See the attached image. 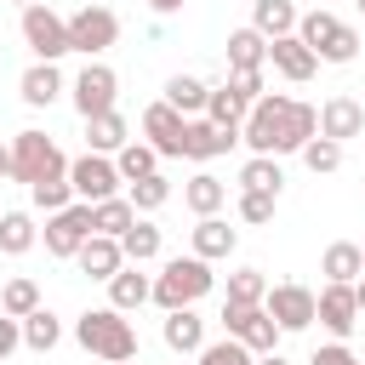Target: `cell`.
<instances>
[{
	"label": "cell",
	"mask_w": 365,
	"mask_h": 365,
	"mask_svg": "<svg viewBox=\"0 0 365 365\" xmlns=\"http://www.w3.org/2000/svg\"><path fill=\"white\" fill-rule=\"evenodd\" d=\"M314 137H319V108H308V103H297L285 91H262L251 103V114H245L251 154H274V160L279 154H302Z\"/></svg>",
	"instance_id": "6da1fadb"
},
{
	"label": "cell",
	"mask_w": 365,
	"mask_h": 365,
	"mask_svg": "<svg viewBox=\"0 0 365 365\" xmlns=\"http://www.w3.org/2000/svg\"><path fill=\"white\" fill-rule=\"evenodd\" d=\"M74 336H80L86 354H97V359H108V365L137 359V331H131V319H125L120 308H86V314L74 319Z\"/></svg>",
	"instance_id": "7a4b0ae2"
},
{
	"label": "cell",
	"mask_w": 365,
	"mask_h": 365,
	"mask_svg": "<svg viewBox=\"0 0 365 365\" xmlns=\"http://www.w3.org/2000/svg\"><path fill=\"white\" fill-rule=\"evenodd\" d=\"M211 285H217V274H211L205 257H171V262L160 268V279H154V302H160L165 314H177V308H194Z\"/></svg>",
	"instance_id": "3957f363"
},
{
	"label": "cell",
	"mask_w": 365,
	"mask_h": 365,
	"mask_svg": "<svg viewBox=\"0 0 365 365\" xmlns=\"http://www.w3.org/2000/svg\"><path fill=\"white\" fill-rule=\"evenodd\" d=\"M297 40H302L319 63H354V57H359V34H354L336 11H325V6H314V11L297 23Z\"/></svg>",
	"instance_id": "277c9868"
},
{
	"label": "cell",
	"mask_w": 365,
	"mask_h": 365,
	"mask_svg": "<svg viewBox=\"0 0 365 365\" xmlns=\"http://www.w3.org/2000/svg\"><path fill=\"white\" fill-rule=\"evenodd\" d=\"M11 177L34 188L40 177H68V160L46 131H17L11 137Z\"/></svg>",
	"instance_id": "5b68a950"
},
{
	"label": "cell",
	"mask_w": 365,
	"mask_h": 365,
	"mask_svg": "<svg viewBox=\"0 0 365 365\" xmlns=\"http://www.w3.org/2000/svg\"><path fill=\"white\" fill-rule=\"evenodd\" d=\"M222 331L234 336V342H245L251 354H274V342H279V325H274V314L257 302V308H245V302H222Z\"/></svg>",
	"instance_id": "8992f818"
},
{
	"label": "cell",
	"mask_w": 365,
	"mask_h": 365,
	"mask_svg": "<svg viewBox=\"0 0 365 365\" xmlns=\"http://www.w3.org/2000/svg\"><path fill=\"white\" fill-rule=\"evenodd\" d=\"M23 40H29V51H34L40 63H57L63 51H74V46H68V17H57L46 0L23 11Z\"/></svg>",
	"instance_id": "52a82bcc"
},
{
	"label": "cell",
	"mask_w": 365,
	"mask_h": 365,
	"mask_svg": "<svg viewBox=\"0 0 365 365\" xmlns=\"http://www.w3.org/2000/svg\"><path fill=\"white\" fill-rule=\"evenodd\" d=\"M68 182H74V194L86 200V205H103V200H114V188L125 182L120 177V165L108 160V154H80V160H68Z\"/></svg>",
	"instance_id": "ba28073f"
},
{
	"label": "cell",
	"mask_w": 365,
	"mask_h": 365,
	"mask_svg": "<svg viewBox=\"0 0 365 365\" xmlns=\"http://www.w3.org/2000/svg\"><path fill=\"white\" fill-rule=\"evenodd\" d=\"M114 40H120V17H114L108 6H80V11L68 17V46H74V51L97 57V51H108Z\"/></svg>",
	"instance_id": "9c48e42d"
},
{
	"label": "cell",
	"mask_w": 365,
	"mask_h": 365,
	"mask_svg": "<svg viewBox=\"0 0 365 365\" xmlns=\"http://www.w3.org/2000/svg\"><path fill=\"white\" fill-rule=\"evenodd\" d=\"M114 97H120V80L108 63H86L74 74V108L80 120H97V114H114Z\"/></svg>",
	"instance_id": "30bf717a"
},
{
	"label": "cell",
	"mask_w": 365,
	"mask_h": 365,
	"mask_svg": "<svg viewBox=\"0 0 365 365\" xmlns=\"http://www.w3.org/2000/svg\"><path fill=\"white\" fill-rule=\"evenodd\" d=\"M91 234H97L91 205L74 200L68 211H51V222H46V251H51V257H80V245H86Z\"/></svg>",
	"instance_id": "8fae6325"
},
{
	"label": "cell",
	"mask_w": 365,
	"mask_h": 365,
	"mask_svg": "<svg viewBox=\"0 0 365 365\" xmlns=\"http://www.w3.org/2000/svg\"><path fill=\"white\" fill-rule=\"evenodd\" d=\"M268 314H274V325L279 331H308L314 319H319V297L308 291V285H268V302H262Z\"/></svg>",
	"instance_id": "7c38bea8"
},
{
	"label": "cell",
	"mask_w": 365,
	"mask_h": 365,
	"mask_svg": "<svg viewBox=\"0 0 365 365\" xmlns=\"http://www.w3.org/2000/svg\"><path fill=\"white\" fill-rule=\"evenodd\" d=\"M359 131H365V103H359V97H348V91H336V97L319 108V137L348 143V137H359Z\"/></svg>",
	"instance_id": "4fadbf2b"
},
{
	"label": "cell",
	"mask_w": 365,
	"mask_h": 365,
	"mask_svg": "<svg viewBox=\"0 0 365 365\" xmlns=\"http://www.w3.org/2000/svg\"><path fill=\"white\" fill-rule=\"evenodd\" d=\"M319 325L342 342V336H354V325H359V297H354V285H325L319 291Z\"/></svg>",
	"instance_id": "5bb4252c"
},
{
	"label": "cell",
	"mask_w": 365,
	"mask_h": 365,
	"mask_svg": "<svg viewBox=\"0 0 365 365\" xmlns=\"http://www.w3.org/2000/svg\"><path fill=\"white\" fill-rule=\"evenodd\" d=\"M182 125H188V120H182L165 97L143 114V137H148V148H154V154H182Z\"/></svg>",
	"instance_id": "9a60e30c"
},
{
	"label": "cell",
	"mask_w": 365,
	"mask_h": 365,
	"mask_svg": "<svg viewBox=\"0 0 365 365\" xmlns=\"http://www.w3.org/2000/svg\"><path fill=\"white\" fill-rule=\"evenodd\" d=\"M240 143V131H222V125H211V120H188L182 125V160H217V154H228Z\"/></svg>",
	"instance_id": "2e32d148"
},
{
	"label": "cell",
	"mask_w": 365,
	"mask_h": 365,
	"mask_svg": "<svg viewBox=\"0 0 365 365\" xmlns=\"http://www.w3.org/2000/svg\"><path fill=\"white\" fill-rule=\"evenodd\" d=\"M268 63H274L285 80H297V86H302V80H314V68H319V57H314V51H308L297 34H285V40H268Z\"/></svg>",
	"instance_id": "e0dca14e"
},
{
	"label": "cell",
	"mask_w": 365,
	"mask_h": 365,
	"mask_svg": "<svg viewBox=\"0 0 365 365\" xmlns=\"http://www.w3.org/2000/svg\"><path fill=\"white\" fill-rule=\"evenodd\" d=\"M91 279H114L120 268H125V251H120V240H108V234H91L86 245H80V257H74Z\"/></svg>",
	"instance_id": "ac0fdd59"
},
{
	"label": "cell",
	"mask_w": 365,
	"mask_h": 365,
	"mask_svg": "<svg viewBox=\"0 0 365 365\" xmlns=\"http://www.w3.org/2000/svg\"><path fill=\"white\" fill-rule=\"evenodd\" d=\"M154 297V279L137 268V262H125L114 279H108V308H120V314H131V308H143Z\"/></svg>",
	"instance_id": "d6986e66"
},
{
	"label": "cell",
	"mask_w": 365,
	"mask_h": 365,
	"mask_svg": "<svg viewBox=\"0 0 365 365\" xmlns=\"http://www.w3.org/2000/svg\"><path fill=\"white\" fill-rule=\"evenodd\" d=\"M160 336H165L171 354H200V348H205V319H200L194 308H177V314H165Z\"/></svg>",
	"instance_id": "ffe728a7"
},
{
	"label": "cell",
	"mask_w": 365,
	"mask_h": 365,
	"mask_svg": "<svg viewBox=\"0 0 365 365\" xmlns=\"http://www.w3.org/2000/svg\"><path fill=\"white\" fill-rule=\"evenodd\" d=\"M297 6L291 0H251V29L262 34V40H285V34H297Z\"/></svg>",
	"instance_id": "44dd1931"
},
{
	"label": "cell",
	"mask_w": 365,
	"mask_h": 365,
	"mask_svg": "<svg viewBox=\"0 0 365 365\" xmlns=\"http://www.w3.org/2000/svg\"><path fill=\"white\" fill-rule=\"evenodd\" d=\"M325 285H359V274H365V251L359 245H348V240H336V245H325Z\"/></svg>",
	"instance_id": "7402d4cb"
},
{
	"label": "cell",
	"mask_w": 365,
	"mask_h": 365,
	"mask_svg": "<svg viewBox=\"0 0 365 365\" xmlns=\"http://www.w3.org/2000/svg\"><path fill=\"white\" fill-rule=\"evenodd\" d=\"M17 91H23V103H29V108H46V103H57V91H63V74H57V63H34V68H23Z\"/></svg>",
	"instance_id": "603a6c76"
},
{
	"label": "cell",
	"mask_w": 365,
	"mask_h": 365,
	"mask_svg": "<svg viewBox=\"0 0 365 365\" xmlns=\"http://www.w3.org/2000/svg\"><path fill=\"white\" fill-rule=\"evenodd\" d=\"M182 200H188V211H194V217H217V211H222V200H228V182H222V177H211V171H194V177H188V188H182Z\"/></svg>",
	"instance_id": "cb8c5ba5"
},
{
	"label": "cell",
	"mask_w": 365,
	"mask_h": 365,
	"mask_svg": "<svg viewBox=\"0 0 365 365\" xmlns=\"http://www.w3.org/2000/svg\"><path fill=\"white\" fill-rule=\"evenodd\" d=\"M245 114H251V103H245L240 91H228V86H211V97H205V120H211V125H222V131H240V125H245Z\"/></svg>",
	"instance_id": "d4e9b609"
},
{
	"label": "cell",
	"mask_w": 365,
	"mask_h": 365,
	"mask_svg": "<svg viewBox=\"0 0 365 365\" xmlns=\"http://www.w3.org/2000/svg\"><path fill=\"white\" fill-rule=\"evenodd\" d=\"M279 182H285V171H279L274 154H251V160L240 165V188H245V194H274V200H279Z\"/></svg>",
	"instance_id": "484cf974"
},
{
	"label": "cell",
	"mask_w": 365,
	"mask_h": 365,
	"mask_svg": "<svg viewBox=\"0 0 365 365\" xmlns=\"http://www.w3.org/2000/svg\"><path fill=\"white\" fill-rule=\"evenodd\" d=\"M234 240H240V234H234L222 217H200V222H194V257H205V262L228 257V251H234Z\"/></svg>",
	"instance_id": "4316f807"
},
{
	"label": "cell",
	"mask_w": 365,
	"mask_h": 365,
	"mask_svg": "<svg viewBox=\"0 0 365 365\" xmlns=\"http://www.w3.org/2000/svg\"><path fill=\"white\" fill-rule=\"evenodd\" d=\"M205 97H211V86H205L200 74H171V80H165V103H171L182 120H188V114H200V108H205Z\"/></svg>",
	"instance_id": "83f0119b"
},
{
	"label": "cell",
	"mask_w": 365,
	"mask_h": 365,
	"mask_svg": "<svg viewBox=\"0 0 365 365\" xmlns=\"http://www.w3.org/2000/svg\"><path fill=\"white\" fill-rule=\"evenodd\" d=\"M86 143H91V154H120V148L131 143V131H125L120 108H114V114H97V120H86Z\"/></svg>",
	"instance_id": "f1b7e54d"
},
{
	"label": "cell",
	"mask_w": 365,
	"mask_h": 365,
	"mask_svg": "<svg viewBox=\"0 0 365 365\" xmlns=\"http://www.w3.org/2000/svg\"><path fill=\"white\" fill-rule=\"evenodd\" d=\"M120 251H125V262H137V268L154 262V257H160V228H154L148 217H137V222L120 234Z\"/></svg>",
	"instance_id": "f546056e"
},
{
	"label": "cell",
	"mask_w": 365,
	"mask_h": 365,
	"mask_svg": "<svg viewBox=\"0 0 365 365\" xmlns=\"http://www.w3.org/2000/svg\"><path fill=\"white\" fill-rule=\"evenodd\" d=\"M268 63V40L257 29H234L228 34V68H262Z\"/></svg>",
	"instance_id": "4dcf8cb0"
},
{
	"label": "cell",
	"mask_w": 365,
	"mask_h": 365,
	"mask_svg": "<svg viewBox=\"0 0 365 365\" xmlns=\"http://www.w3.org/2000/svg\"><path fill=\"white\" fill-rule=\"evenodd\" d=\"M63 342V325H57V314L51 308H34L29 319H23V348H34V354H51Z\"/></svg>",
	"instance_id": "1f68e13d"
},
{
	"label": "cell",
	"mask_w": 365,
	"mask_h": 365,
	"mask_svg": "<svg viewBox=\"0 0 365 365\" xmlns=\"http://www.w3.org/2000/svg\"><path fill=\"white\" fill-rule=\"evenodd\" d=\"M91 222H97V234H108V240H120V234H125V228L137 222V205L114 194V200H103V205H91Z\"/></svg>",
	"instance_id": "d6a6232c"
},
{
	"label": "cell",
	"mask_w": 365,
	"mask_h": 365,
	"mask_svg": "<svg viewBox=\"0 0 365 365\" xmlns=\"http://www.w3.org/2000/svg\"><path fill=\"white\" fill-rule=\"evenodd\" d=\"M34 240H40V234H34V217H29V211H6V217H0V251H6V257H23Z\"/></svg>",
	"instance_id": "836d02e7"
},
{
	"label": "cell",
	"mask_w": 365,
	"mask_h": 365,
	"mask_svg": "<svg viewBox=\"0 0 365 365\" xmlns=\"http://www.w3.org/2000/svg\"><path fill=\"white\" fill-rule=\"evenodd\" d=\"M114 165H120V177H125V182H143V177H154V171H160V154H154L148 143H125V148L114 154Z\"/></svg>",
	"instance_id": "e575fe53"
},
{
	"label": "cell",
	"mask_w": 365,
	"mask_h": 365,
	"mask_svg": "<svg viewBox=\"0 0 365 365\" xmlns=\"http://www.w3.org/2000/svg\"><path fill=\"white\" fill-rule=\"evenodd\" d=\"M34 308H40V285H34V279H6V291H0V314L29 319Z\"/></svg>",
	"instance_id": "d590c367"
},
{
	"label": "cell",
	"mask_w": 365,
	"mask_h": 365,
	"mask_svg": "<svg viewBox=\"0 0 365 365\" xmlns=\"http://www.w3.org/2000/svg\"><path fill=\"white\" fill-rule=\"evenodd\" d=\"M228 302H245V308L268 302V279H262V268H240V274H228Z\"/></svg>",
	"instance_id": "8d00e7d4"
},
{
	"label": "cell",
	"mask_w": 365,
	"mask_h": 365,
	"mask_svg": "<svg viewBox=\"0 0 365 365\" xmlns=\"http://www.w3.org/2000/svg\"><path fill=\"white\" fill-rule=\"evenodd\" d=\"M29 194H34L40 211H68V205H74V182H68V177H40Z\"/></svg>",
	"instance_id": "74e56055"
},
{
	"label": "cell",
	"mask_w": 365,
	"mask_h": 365,
	"mask_svg": "<svg viewBox=\"0 0 365 365\" xmlns=\"http://www.w3.org/2000/svg\"><path fill=\"white\" fill-rule=\"evenodd\" d=\"M125 200L137 205V217H143V211H160V205L171 200V182H165V177L154 171V177H143V182H131V194H125Z\"/></svg>",
	"instance_id": "f35d334b"
},
{
	"label": "cell",
	"mask_w": 365,
	"mask_h": 365,
	"mask_svg": "<svg viewBox=\"0 0 365 365\" xmlns=\"http://www.w3.org/2000/svg\"><path fill=\"white\" fill-rule=\"evenodd\" d=\"M200 365H257V359H251L245 342L222 336V342H205V348H200Z\"/></svg>",
	"instance_id": "ab89813d"
},
{
	"label": "cell",
	"mask_w": 365,
	"mask_h": 365,
	"mask_svg": "<svg viewBox=\"0 0 365 365\" xmlns=\"http://www.w3.org/2000/svg\"><path fill=\"white\" fill-rule=\"evenodd\" d=\"M302 165L319 177V171H336L342 165V143H331V137H314L308 148H302Z\"/></svg>",
	"instance_id": "60d3db41"
},
{
	"label": "cell",
	"mask_w": 365,
	"mask_h": 365,
	"mask_svg": "<svg viewBox=\"0 0 365 365\" xmlns=\"http://www.w3.org/2000/svg\"><path fill=\"white\" fill-rule=\"evenodd\" d=\"M228 91H240L245 103L262 97V68H228Z\"/></svg>",
	"instance_id": "b9f144b4"
},
{
	"label": "cell",
	"mask_w": 365,
	"mask_h": 365,
	"mask_svg": "<svg viewBox=\"0 0 365 365\" xmlns=\"http://www.w3.org/2000/svg\"><path fill=\"white\" fill-rule=\"evenodd\" d=\"M240 222H274V194H240Z\"/></svg>",
	"instance_id": "7bdbcfd3"
},
{
	"label": "cell",
	"mask_w": 365,
	"mask_h": 365,
	"mask_svg": "<svg viewBox=\"0 0 365 365\" xmlns=\"http://www.w3.org/2000/svg\"><path fill=\"white\" fill-rule=\"evenodd\" d=\"M23 348V319H11V314H0V365L11 359Z\"/></svg>",
	"instance_id": "ee69618b"
},
{
	"label": "cell",
	"mask_w": 365,
	"mask_h": 365,
	"mask_svg": "<svg viewBox=\"0 0 365 365\" xmlns=\"http://www.w3.org/2000/svg\"><path fill=\"white\" fill-rule=\"evenodd\" d=\"M308 365H359V359H354V348H348V342H325V348H314V354H308Z\"/></svg>",
	"instance_id": "f6af8a7d"
},
{
	"label": "cell",
	"mask_w": 365,
	"mask_h": 365,
	"mask_svg": "<svg viewBox=\"0 0 365 365\" xmlns=\"http://www.w3.org/2000/svg\"><path fill=\"white\" fill-rule=\"evenodd\" d=\"M148 6H154L160 17H171V11H182V0H148Z\"/></svg>",
	"instance_id": "bcb514c9"
},
{
	"label": "cell",
	"mask_w": 365,
	"mask_h": 365,
	"mask_svg": "<svg viewBox=\"0 0 365 365\" xmlns=\"http://www.w3.org/2000/svg\"><path fill=\"white\" fill-rule=\"evenodd\" d=\"M257 365H291V359H285V354H279V348H274V354H262V359H257Z\"/></svg>",
	"instance_id": "7dc6e473"
},
{
	"label": "cell",
	"mask_w": 365,
	"mask_h": 365,
	"mask_svg": "<svg viewBox=\"0 0 365 365\" xmlns=\"http://www.w3.org/2000/svg\"><path fill=\"white\" fill-rule=\"evenodd\" d=\"M0 177H11V148H0Z\"/></svg>",
	"instance_id": "c3c4849f"
},
{
	"label": "cell",
	"mask_w": 365,
	"mask_h": 365,
	"mask_svg": "<svg viewBox=\"0 0 365 365\" xmlns=\"http://www.w3.org/2000/svg\"><path fill=\"white\" fill-rule=\"evenodd\" d=\"M354 297H359V314H365V274H359V285H354Z\"/></svg>",
	"instance_id": "681fc988"
},
{
	"label": "cell",
	"mask_w": 365,
	"mask_h": 365,
	"mask_svg": "<svg viewBox=\"0 0 365 365\" xmlns=\"http://www.w3.org/2000/svg\"><path fill=\"white\" fill-rule=\"evenodd\" d=\"M17 6H23V11H29V6H40V0H17Z\"/></svg>",
	"instance_id": "f907efd6"
},
{
	"label": "cell",
	"mask_w": 365,
	"mask_h": 365,
	"mask_svg": "<svg viewBox=\"0 0 365 365\" xmlns=\"http://www.w3.org/2000/svg\"><path fill=\"white\" fill-rule=\"evenodd\" d=\"M354 6H359V11H365V0H354Z\"/></svg>",
	"instance_id": "816d5d0a"
},
{
	"label": "cell",
	"mask_w": 365,
	"mask_h": 365,
	"mask_svg": "<svg viewBox=\"0 0 365 365\" xmlns=\"http://www.w3.org/2000/svg\"><path fill=\"white\" fill-rule=\"evenodd\" d=\"M125 365H137V359H125Z\"/></svg>",
	"instance_id": "f5cc1de1"
},
{
	"label": "cell",
	"mask_w": 365,
	"mask_h": 365,
	"mask_svg": "<svg viewBox=\"0 0 365 365\" xmlns=\"http://www.w3.org/2000/svg\"><path fill=\"white\" fill-rule=\"evenodd\" d=\"M319 6H325V0H319Z\"/></svg>",
	"instance_id": "db71d44e"
},
{
	"label": "cell",
	"mask_w": 365,
	"mask_h": 365,
	"mask_svg": "<svg viewBox=\"0 0 365 365\" xmlns=\"http://www.w3.org/2000/svg\"><path fill=\"white\" fill-rule=\"evenodd\" d=\"M359 251H365V245H359Z\"/></svg>",
	"instance_id": "11a10c76"
}]
</instances>
